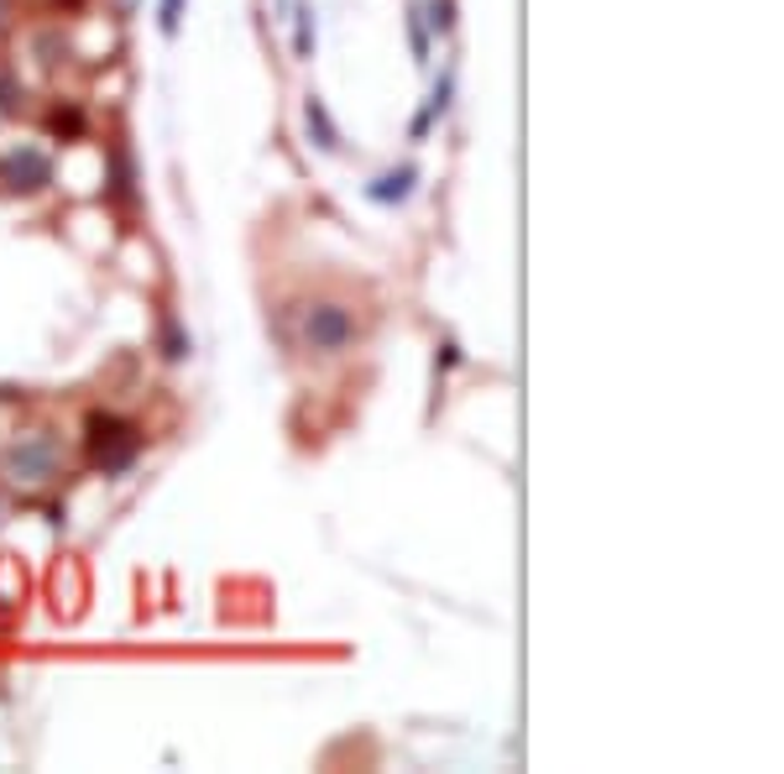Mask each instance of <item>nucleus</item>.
<instances>
[{"label": "nucleus", "instance_id": "1", "mask_svg": "<svg viewBox=\"0 0 784 774\" xmlns=\"http://www.w3.org/2000/svg\"><path fill=\"white\" fill-rule=\"evenodd\" d=\"M0 472L21 487H42L58 476V440L53 435H21L11 451L0 455Z\"/></svg>", "mask_w": 784, "mask_h": 774}, {"label": "nucleus", "instance_id": "2", "mask_svg": "<svg viewBox=\"0 0 784 774\" xmlns=\"http://www.w3.org/2000/svg\"><path fill=\"white\" fill-rule=\"evenodd\" d=\"M136 451H142V435H136L131 424L105 419V414L90 419V455L100 472H126L131 461H136Z\"/></svg>", "mask_w": 784, "mask_h": 774}, {"label": "nucleus", "instance_id": "3", "mask_svg": "<svg viewBox=\"0 0 784 774\" xmlns=\"http://www.w3.org/2000/svg\"><path fill=\"white\" fill-rule=\"evenodd\" d=\"M303 340L314 345V351H345L355 340V320L345 303H314L309 314H303Z\"/></svg>", "mask_w": 784, "mask_h": 774}, {"label": "nucleus", "instance_id": "4", "mask_svg": "<svg viewBox=\"0 0 784 774\" xmlns=\"http://www.w3.org/2000/svg\"><path fill=\"white\" fill-rule=\"evenodd\" d=\"M0 178H6L11 189H42V184L53 178V163H48L38 147H21L0 163Z\"/></svg>", "mask_w": 784, "mask_h": 774}, {"label": "nucleus", "instance_id": "5", "mask_svg": "<svg viewBox=\"0 0 784 774\" xmlns=\"http://www.w3.org/2000/svg\"><path fill=\"white\" fill-rule=\"evenodd\" d=\"M413 178H419V173H413V168H398V173H382V178H376V184H372V189H367V194H372L376 205H392V199H409V189H413Z\"/></svg>", "mask_w": 784, "mask_h": 774}, {"label": "nucleus", "instance_id": "6", "mask_svg": "<svg viewBox=\"0 0 784 774\" xmlns=\"http://www.w3.org/2000/svg\"><path fill=\"white\" fill-rule=\"evenodd\" d=\"M303 121H309V132L319 136V147L324 152H336L340 147V136H336V126H330V115H324V100H303Z\"/></svg>", "mask_w": 784, "mask_h": 774}, {"label": "nucleus", "instance_id": "7", "mask_svg": "<svg viewBox=\"0 0 784 774\" xmlns=\"http://www.w3.org/2000/svg\"><path fill=\"white\" fill-rule=\"evenodd\" d=\"M178 6H184V0H168V6H163V27H168V32L178 27Z\"/></svg>", "mask_w": 784, "mask_h": 774}, {"label": "nucleus", "instance_id": "8", "mask_svg": "<svg viewBox=\"0 0 784 774\" xmlns=\"http://www.w3.org/2000/svg\"><path fill=\"white\" fill-rule=\"evenodd\" d=\"M0 21H6V0H0Z\"/></svg>", "mask_w": 784, "mask_h": 774}]
</instances>
